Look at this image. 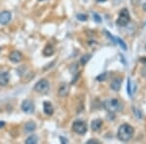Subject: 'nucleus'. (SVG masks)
<instances>
[{
	"instance_id": "nucleus-22",
	"label": "nucleus",
	"mask_w": 146,
	"mask_h": 144,
	"mask_svg": "<svg viewBox=\"0 0 146 144\" xmlns=\"http://www.w3.org/2000/svg\"><path fill=\"white\" fill-rule=\"evenodd\" d=\"M87 143H88V144H94V143H96V144H100V141L96 140V139H91V140L87 141Z\"/></svg>"
},
{
	"instance_id": "nucleus-12",
	"label": "nucleus",
	"mask_w": 146,
	"mask_h": 144,
	"mask_svg": "<svg viewBox=\"0 0 146 144\" xmlns=\"http://www.w3.org/2000/svg\"><path fill=\"white\" fill-rule=\"evenodd\" d=\"M43 109H44V112H45L46 115H49V116L53 115V113H54V107H53V105H52L51 102H49V101H44V103H43Z\"/></svg>"
},
{
	"instance_id": "nucleus-25",
	"label": "nucleus",
	"mask_w": 146,
	"mask_h": 144,
	"mask_svg": "<svg viewBox=\"0 0 146 144\" xmlns=\"http://www.w3.org/2000/svg\"><path fill=\"white\" fill-rule=\"evenodd\" d=\"M4 126H5V123L4 122H0V129H2Z\"/></svg>"
},
{
	"instance_id": "nucleus-14",
	"label": "nucleus",
	"mask_w": 146,
	"mask_h": 144,
	"mask_svg": "<svg viewBox=\"0 0 146 144\" xmlns=\"http://www.w3.org/2000/svg\"><path fill=\"white\" fill-rule=\"evenodd\" d=\"M54 53H55V50H54V47L52 46V45H47V46L44 48L43 50V55L45 56H51L54 55Z\"/></svg>"
},
{
	"instance_id": "nucleus-10",
	"label": "nucleus",
	"mask_w": 146,
	"mask_h": 144,
	"mask_svg": "<svg viewBox=\"0 0 146 144\" xmlns=\"http://www.w3.org/2000/svg\"><path fill=\"white\" fill-rule=\"evenodd\" d=\"M122 77H116L114 80L111 82V85H110V87H111V89L113 91L115 92H118L120 88H121V85H122Z\"/></svg>"
},
{
	"instance_id": "nucleus-5",
	"label": "nucleus",
	"mask_w": 146,
	"mask_h": 144,
	"mask_svg": "<svg viewBox=\"0 0 146 144\" xmlns=\"http://www.w3.org/2000/svg\"><path fill=\"white\" fill-rule=\"evenodd\" d=\"M72 129L74 133H76L77 134H85L87 131V125L85 124L83 121H80V120H77L73 123L72 125Z\"/></svg>"
},
{
	"instance_id": "nucleus-1",
	"label": "nucleus",
	"mask_w": 146,
	"mask_h": 144,
	"mask_svg": "<svg viewBox=\"0 0 146 144\" xmlns=\"http://www.w3.org/2000/svg\"><path fill=\"white\" fill-rule=\"evenodd\" d=\"M133 135V127L129 124L121 125L117 133V137L123 142H128Z\"/></svg>"
},
{
	"instance_id": "nucleus-27",
	"label": "nucleus",
	"mask_w": 146,
	"mask_h": 144,
	"mask_svg": "<svg viewBox=\"0 0 146 144\" xmlns=\"http://www.w3.org/2000/svg\"><path fill=\"white\" fill-rule=\"evenodd\" d=\"M39 1H45V0H39Z\"/></svg>"
},
{
	"instance_id": "nucleus-3",
	"label": "nucleus",
	"mask_w": 146,
	"mask_h": 144,
	"mask_svg": "<svg viewBox=\"0 0 146 144\" xmlns=\"http://www.w3.org/2000/svg\"><path fill=\"white\" fill-rule=\"evenodd\" d=\"M129 21H131V16H129L128 9H123V10L120 12L119 17L116 21V23L119 27H124L129 23Z\"/></svg>"
},
{
	"instance_id": "nucleus-11",
	"label": "nucleus",
	"mask_w": 146,
	"mask_h": 144,
	"mask_svg": "<svg viewBox=\"0 0 146 144\" xmlns=\"http://www.w3.org/2000/svg\"><path fill=\"white\" fill-rule=\"evenodd\" d=\"M9 74L8 72L5 71H0V86L3 87L6 86L7 84L9 83Z\"/></svg>"
},
{
	"instance_id": "nucleus-6",
	"label": "nucleus",
	"mask_w": 146,
	"mask_h": 144,
	"mask_svg": "<svg viewBox=\"0 0 146 144\" xmlns=\"http://www.w3.org/2000/svg\"><path fill=\"white\" fill-rule=\"evenodd\" d=\"M22 110L23 111V112L28 113V114L32 113L34 111V104H33V102H32L31 100H23V104H22Z\"/></svg>"
},
{
	"instance_id": "nucleus-16",
	"label": "nucleus",
	"mask_w": 146,
	"mask_h": 144,
	"mask_svg": "<svg viewBox=\"0 0 146 144\" xmlns=\"http://www.w3.org/2000/svg\"><path fill=\"white\" fill-rule=\"evenodd\" d=\"M37 141H38V138H37L36 135H30L27 140H25V143L27 144H36Z\"/></svg>"
},
{
	"instance_id": "nucleus-18",
	"label": "nucleus",
	"mask_w": 146,
	"mask_h": 144,
	"mask_svg": "<svg viewBox=\"0 0 146 144\" xmlns=\"http://www.w3.org/2000/svg\"><path fill=\"white\" fill-rule=\"evenodd\" d=\"M90 58H91V55H86V56H84L83 58H81V63L82 64H86V62L88 61L89 60H90Z\"/></svg>"
},
{
	"instance_id": "nucleus-9",
	"label": "nucleus",
	"mask_w": 146,
	"mask_h": 144,
	"mask_svg": "<svg viewBox=\"0 0 146 144\" xmlns=\"http://www.w3.org/2000/svg\"><path fill=\"white\" fill-rule=\"evenodd\" d=\"M9 58H10V60L13 61V62H20V61L23 60V55L21 52L14 51L10 54Z\"/></svg>"
},
{
	"instance_id": "nucleus-20",
	"label": "nucleus",
	"mask_w": 146,
	"mask_h": 144,
	"mask_svg": "<svg viewBox=\"0 0 146 144\" xmlns=\"http://www.w3.org/2000/svg\"><path fill=\"white\" fill-rule=\"evenodd\" d=\"M127 91H128V94L129 96H131V80H128V88H127Z\"/></svg>"
},
{
	"instance_id": "nucleus-13",
	"label": "nucleus",
	"mask_w": 146,
	"mask_h": 144,
	"mask_svg": "<svg viewBox=\"0 0 146 144\" xmlns=\"http://www.w3.org/2000/svg\"><path fill=\"white\" fill-rule=\"evenodd\" d=\"M101 127H102V121H101L100 119L94 120L91 124V127L94 131H98L101 129Z\"/></svg>"
},
{
	"instance_id": "nucleus-8",
	"label": "nucleus",
	"mask_w": 146,
	"mask_h": 144,
	"mask_svg": "<svg viewBox=\"0 0 146 144\" xmlns=\"http://www.w3.org/2000/svg\"><path fill=\"white\" fill-rule=\"evenodd\" d=\"M68 94H69V86L66 83H62L58 89V96L60 98H65L68 96Z\"/></svg>"
},
{
	"instance_id": "nucleus-24",
	"label": "nucleus",
	"mask_w": 146,
	"mask_h": 144,
	"mask_svg": "<svg viewBox=\"0 0 146 144\" xmlns=\"http://www.w3.org/2000/svg\"><path fill=\"white\" fill-rule=\"evenodd\" d=\"M60 141H62V143H68V140H67L66 138H63V137H62V136H60Z\"/></svg>"
},
{
	"instance_id": "nucleus-28",
	"label": "nucleus",
	"mask_w": 146,
	"mask_h": 144,
	"mask_svg": "<svg viewBox=\"0 0 146 144\" xmlns=\"http://www.w3.org/2000/svg\"><path fill=\"white\" fill-rule=\"evenodd\" d=\"M0 51H1V48H0Z\"/></svg>"
},
{
	"instance_id": "nucleus-7",
	"label": "nucleus",
	"mask_w": 146,
	"mask_h": 144,
	"mask_svg": "<svg viewBox=\"0 0 146 144\" xmlns=\"http://www.w3.org/2000/svg\"><path fill=\"white\" fill-rule=\"evenodd\" d=\"M12 18V15L10 12L8 11H4L2 13H0V23L2 25H7L9 22H10Z\"/></svg>"
},
{
	"instance_id": "nucleus-17",
	"label": "nucleus",
	"mask_w": 146,
	"mask_h": 144,
	"mask_svg": "<svg viewBox=\"0 0 146 144\" xmlns=\"http://www.w3.org/2000/svg\"><path fill=\"white\" fill-rule=\"evenodd\" d=\"M116 41H117V43H118L120 46L122 47V48L124 49L125 51H127V49H128V47H127V45L125 44V42L122 40L121 38H116Z\"/></svg>"
},
{
	"instance_id": "nucleus-15",
	"label": "nucleus",
	"mask_w": 146,
	"mask_h": 144,
	"mask_svg": "<svg viewBox=\"0 0 146 144\" xmlns=\"http://www.w3.org/2000/svg\"><path fill=\"white\" fill-rule=\"evenodd\" d=\"M35 129H36V125L33 122H28L25 126V131L27 133H31V131H35Z\"/></svg>"
},
{
	"instance_id": "nucleus-2",
	"label": "nucleus",
	"mask_w": 146,
	"mask_h": 144,
	"mask_svg": "<svg viewBox=\"0 0 146 144\" xmlns=\"http://www.w3.org/2000/svg\"><path fill=\"white\" fill-rule=\"evenodd\" d=\"M103 106H104V108L108 111V112H112V113L120 112V111H122V109H123L122 103L120 102L118 100H115V98L104 101Z\"/></svg>"
},
{
	"instance_id": "nucleus-21",
	"label": "nucleus",
	"mask_w": 146,
	"mask_h": 144,
	"mask_svg": "<svg viewBox=\"0 0 146 144\" xmlns=\"http://www.w3.org/2000/svg\"><path fill=\"white\" fill-rule=\"evenodd\" d=\"M94 19H95V21L96 23H101V18L98 14H94Z\"/></svg>"
},
{
	"instance_id": "nucleus-19",
	"label": "nucleus",
	"mask_w": 146,
	"mask_h": 144,
	"mask_svg": "<svg viewBox=\"0 0 146 144\" xmlns=\"http://www.w3.org/2000/svg\"><path fill=\"white\" fill-rule=\"evenodd\" d=\"M77 18H78V20L80 21H86L88 17H87L86 15H83V14H80V15H77Z\"/></svg>"
},
{
	"instance_id": "nucleus-4",
	"label": "nucleus",
	"mask_w": 146,
	"mask_h": 144,
	"mask_svg": "<svg viewBox=\"0 0 146 144\" xmlns=\"http://www.w3.org/2000/svg\"><path fill=\"white\" fill-rule=\"evenodd\" d=\"M34 90L39 94H47L50 90V84L46 79H42L36 83L34 86Z\"/></svg>"
},
{
	"instance_id": "nucleus-26",
	"label": "nucleus",
	"mask_w": 146,
	"mask_h": 144,
	"mask_svg": "<svg viewBox=\"0 0 146 144\" xmlns=\"http://www.w3.org/2000/svg\"><path fill=\"white\" fill-rule=\"evenodd\" d=\"M98 2H103V1H106V0H96Z\"/></svg>"
},
{
	"instance_id": "nucleus-23",
	"label": "nucleus",
	"mask_w": 146,
	"mask_h": 144,
	"mask_svg": "<svg viewBox=\"0 0 146 144\" xmlns=\"http://www.w3.org/2000/svg\"><path fill=\"white\" fill-rule=\"evenodd\" d=\"M105 76H106V73H104V75H100V76H98V78H96V79H98V81H100V79H101V78H103V80H104L105 79Z\"/></svg>"
}]
</instances>
